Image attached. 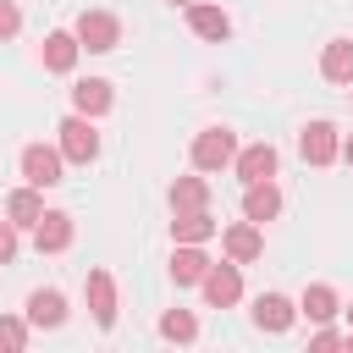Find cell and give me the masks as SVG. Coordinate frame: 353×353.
<instances>
[{
	"mask_svg": "<svg viewBox=\"0 0 353 353\" xmlns=\"http://www.w3.org/2000/svg\"><path fill=\"white\" fill-rule=\"evenodd\" d=\"M28 320H33V325H61V320H66V298H61L55 287H39V292L28 298Z\"/></svg>",
	"mask_w": 353,
	"mask_h": 353,
	"instance_id": "cell-15",
	"label": "cell"
},
{
	"mask_svg": "<svg viewBox=\"0 0 353 353\" xmlns=\"http://www.w3.org/2000/svg\"><path fill=\"white\" fill-rule=\"evenodd\" d=\"M61 154L77 160V165H88V160L99 154V132H94L88 116H66V121H61Z\"/></svg>",
	"mask_w": 353,
	"mask_h": 353,
	"instance_id": "cell-3",
	"label": "cell"
},
{
	"mask_svg": "<svg viewBox=\"0 0 353 353\" xmlns=\"http://www.w3.org/2000/svg\"><path fill=\"white\" fill-rule=\"evenodd\" d=\"M171 232H176V243H204V237H215V221L204 210H176Z\"/></svg>",
	"mask_w": 353,
	"mask_h": 353,
	"instance_id": "cell-20",
	"label": "cell"
},
{
	"mask_svg": "<svg viewBox=\"0 0 353 353\" xmlns=\"http://www.w3.org/2000/svg\"><path fill=\"white\" fill-rule=\"evenodd\" d=\"M204 270H210V259H204L193 243H182V248L171 254V281H176V287H193V281H204Z\"/></svg>",
	"mask_w": 353,
	"mask_h": 353,
	"instance_id": "cell-14",
	"label": "cell"
},
{
	"mask_svg": "<svg viewBox=\"0 0 353 353\" xmlns=\"http://www.w3.org/2000/svg\"><path fill=\"white\" fill-rule=\"evenodd\" d=\"M171 6H193V0H171Z\"/></svg>",
	"mask_w": 353,
	"mask_h": 353,
	"instance_id": "cell-29",
	"label": "cell"
},
{
	"mask_svg": "<svg viewBox=\"0 0 353 353\" xmlns=\"http://www.w3.org/2000/svg\"><path fill=\"white\" fill-rule=\"evenodd\" d=\"M276 210H281V193H276V182L265 176V182H248V193H243V215L248 221H276Z\"/></svg>",
	"mask_w": 353,
	"mask_h": 353,
	"instance_id": "cell-9",
	"label": "cell"
},
{
	"mask_svg": "<svg viewBox=\"0 0 353 353\" xmlns=\"http://www.w3.org/2000/svg\"><path fill=\"white\" fill-rule=\"evenodd\" d=\"M77 50H83L77 33H50V39H44V66H50V72H72V66H77Z\"/></svg>",
	"mask_w": 353,
	"mask_h": 353,
	"instance_id": "cell-17",
	"label": "cell"
},
{
	"mask_svg": "<svg viewBox=\"0 0 353 353\" xmlns=\"http://www.w3.org/2000/svg\"><path fill=\"white\" fill-rule=\"evenodd\" d=\"M199 287H204V298H210L215 309H232V303L243 298V276H237V259H232V265H210Z\"/></svg>",
	"mask_w": 353,
	"mask_h": 353,
	"instance_id": "cell-5",
	"label": "cell"
},
{
	"mask_svg": "<svg viewBox=\"0 0 353 353\" xmlns=\"http://www.w3.org/2000/svg\"><path fill=\"white\" fill-rule=\"evenodd\" d=\"M320 72L331 83H353V39H331L325 55H320Z\"/></svg>",
	"mask_w": 353,
	"mask_h": 353,
	"instance_id": "cell-16",
	"label": "cell"
},
{
	"mask_svg": "<svg viewBox=\"0 0 353 353\" xmlns=\"http://www.w3.org/2000/svg\"><path fill=\"white\" fill-rule=\"evenodd\" d=\"M72 33H77V44H83V50H94V55H105V50H116V44H121V22H116L110 11H83Z\"/></svg>",
	"mask_w": 353,
	"mask_h": 353,
	"instance_id": "cell-1",
	"label": "cell"
},
{
	"mask_svg": "<svg viewBox=\"0 0 353 353\" xmlns=\"http://www.w3.org/2000/svg\"><path fill=\"white\" fill-rule=\"evenodd\" d=\"M6 215L17 221V226H39V215H44V199H39V188L28 182V188H17L11 199H6Z\"/></svg>",
	"mask_w": 353,
	"mask_h": 353,
	"instance_id": "cell-19",
	"label": "cell"
},
{
	"mask_svg": "<svg viewBox=\"0 0 353 353\" xmlns=\"http://www.w3.org/2000/svg\"><path fill=\"white\" fill-rule=\"evenodd\" d=\"M237 176H243V182H265V176H276V149H270V143H248V149L237 154Z\"/></svg>",
	"mask_w": 353,
	"mask_h": 353,
	"instance_id": "cell-13",
	"label": "cell"
},
{
	"mask_svg": "<svg viewBox=\"0 0 353 353\" xmlns=\"http://www.w3.org/2000/svg\"><path fill=\"white\" fill-rule=\"evenodd\" d=\"M342 154H347V165H353V138H347V143H342Z\"/></svg>",
	"mask_w": 353,
	"mask_h": 353,
	"instance_id": "cell-28",
	"label": "cell"
},
{
	"mask_svg": "<svg viewBox=\"0 0 353 353\" xmlns=\"http://www.w3.org/2000/svg\"><path fill=\"white\" fill-rule=\"evenodd\" d=\"M226 254H232L237 265H248V259H259V254H265V237H259V221H243V226H226Z\"/></svg>",
	"mask_w": 353,
	"mask_h": 353,
	"instance_id": "cell-10",
	"label": "cell"
},
{
	"mask_svg": "<svg viewBox=\"0 0 353 353\" xmlns=\"http://www.w3.org/2000/svg\"><path fill=\"white\" fill-rule=\"evenodd\" d=\"M314 347H347V336H336V331H314Z\"/></svg>",
	"mask_w": 353,
	"mask_h": 353,
	"instance_id": "cell-27",
	"label": "cell"
},
{
	"mask_svg": "<svg viewBox=\"0 0 353 353\" xmlns=\"http://www.w3.org/2000/svg\"><path fill=\"white\" fill-rule=\"evenodd\" d=\"M254 325H259V331H287V325H292V303H287L281 292H259V298H254Z\"/></svg>",
	"mask_w": 353,
	"mask_h": 353,
	"instance_id": "cell-11",
	"label": "cell"
},
{
	"mask_svg": "<svg viewBox=\"0 0 353 353\" xmlns=\"http://www.w3.org/2000/svg\"><path fill=\"white\" fill-rule=\"evenodd\" d=\"M188 28H193L199 39H215V44H221V39L232 33V17H226L221 6H188Z\"/></svg>",
	"mask_w": 353,
	"mask_h": 353,
	"instance_id": "cell-12",
	"label": "cell"
},
{
	"mask_svg": "<svg viewBox=\"0 0 353 353\" xmlns=\"http://www.w3.org/2000/svg\"><path fill=\"white\" fill-rule=\"evenodd\" d=\"M160 336H165V342H193V336H199V320H193L188 309H171V314H160Z\"/></svg>",
	"mask_w": 353,
	"mask_h": 353,
	"instance_id": "cell-23",
	"label": "cell"
},
{
	"mask_svg": "<svg viewBox=\"0 0 353 353\" xmlns=\"http://www.w3.org/2000/svg\"><path fill=\"white\" fill-rule=\"evenodd\" d=\"M303 314L320 325V320H331L336 314V292L325 287V281H314V287H303Z\"/></svg>",
	"mask_w": 353,
	"mask_h": 353,
	"instance_id": "cell-21",
	"label": "cell"
},
{
	"mask_svg": "<svg viewBox=\"0 0 353 353\" xmlns=\"http://www.w3.org/2000/svg\"><path fill=\"white\" fill-rule=\"evenodd\" d=\"M204 199H210V182H204V176H182V182L171 188V204H176V210H204Z\"/></svg>",
	"mask_w": 353,
	"mask_h": 353,
	"instance_id": "cell-22",
	"label": "cell"
},
{
	"mask_svg": "<svg viewBox=\"0 0 353 353\" xmlns=\"http://www.w3.org/2000/svg\"><path fill=\"white\" fill-rule=\"evenodd\" d=\"M17 28H22V11H17L11 0H0V39H11Z\"/></svg>",
	"mask_w": 353,
	"mask_h": 353,
	"instance_id": "cell-26",
	"label": "cell"
},
{
	"mask_svg": "<svg viewBox=\"0 0 353 353\" xmlns=\"http://www.w3.org/2000/svg\"><path fill=\"white\" fill-rule=\"evenodd\" d=\"M347 320H353V309H347Z\"/></svg>",
	"mask_w": 353,
	"mask_h": 353,
	"instance_id": "cell-30",
	"label": "cell"
},
{
	"mask_svg": "<svg viewBox=\"0 0 353 353\" xmlns=\"http://www.w3.org/2000/svg\"><path fill=\"white\" fill-rule=\"evenodd\" d=\"M72 105H77V116H105L110 110V83H99V77L77 83L72 88Z\"/></svg>",
	"mask_w": 353,
	"mask_h": 353,
	"instance_id": "cell-18",
	"label": "cell"
},
{
	"mask_svg": "<svg viewBox=\"0 0 353 353\" xmlns=\"http://www.w3.org/2000/svg\"><path fill=\"white\" fill-rule=\"evenodd\" d=\"M11 259H17V221L6 215L0 221V265H11Z\"/></svg>",
	"mask_w": 353,
	"mask_h": 353,
	"instance_id": "cell-25",
	"label": "cell"
},
{
	"mask_svg": "<svg viewBox=\"0 0 353 353\" xmlns=\"http://www.w3.org/2000/svg\"><path fill=\"white\" fill-rule=\"evenodd\" d=\"M0 347H6V353H22V347H28V325L6 314V320H0Z\"/></svg>",
	"mask_w": 353,
	"mask_h": 353,
	"instance_id": "cell-24",
	"label": "cell"
},
{
	"mask_svg": "<svg viewBox=\"0 0 353 353\" xmlns=\"http://www.w3.org/2000/svg\"><path fill=\"white\" fill-rule=\"evenodd\" d=\"M33 243H39V254H61L72 243V215L66 210H44L39 226H33Z\"/></svg>",
	"mask_w": 353,
	"mask_h": 353,
	"instance_id": "cell-8",
	"label": "cell"
},
{
	"mask_svg": "<svg viewBox=\"0 0 353 353\" xmlns=\"http://www.w3.org/2000/svg\"><path fill=\"white\" fill-rule=\"evenodd\" d=\"M237 160V138L226 132V127H204L199 138H193V165L199 171H221V165H232Z\"/></svg>",
	"mask_w": 353,
	"mask_h": 353,
	"instance_id": "cell-2",
	"label": "cell"
},
{
	"mask_svg": "<svg viewBox=\"0 0 353 353\" xmlns=\"http://www.w3.org/2000/svg\"><path fill=\"white\" fill-rule=\"evenodd\" d=\"M61 149H44V143H28L22 149V176L33 182V188H55L61 182Z\"/></svg>",
	"mask_w": 353,
	"mask_h": 353,
	"instance_id": "cell-4",
	"label": "cell"
},
{
	"mask_svg": "<svg viewBox=\"0 0 353 353\" xmlns=\"http://www.w3.org/2000/svg\"><path fill=\"white\" fill-rule=\"evenodd\" d=\"M298 149H303V160H309V165H331L342 143H336V127H331V121H309V127H303V138H298Z\"/></svg>",
	"mask_w": 353,
	"mask_h": 353,
	"instance_id": "cell-7",
	"label": "cell"
},
{
	"mask_svg": "<svg viewBox=\"0 0 353 353\" xmlns=\"http://www.w3.org/2000/svg\"><path fill=\"white\" fill-rule=\"evenodd\" d=\"M83 292H88V309H94V325H116V281H110V270H88V281H83Z\"/></svg>",
	"mask_w": 353,
	"mask_h": 353,
	"instance_id": "cell-6",
	"label": "cell"
}]
</instances>
